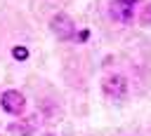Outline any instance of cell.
Returning a JSON list of instances; mask_svg holds the SVG:
<instances>
[{
    "instance_id": "1",
    "label": "cell",
    "mask_w": 151,
    "mask_h": 136,
    "mask_svg": "<svg viewBox=\"0 0 151 136\" xmlns=\"http://www.w3.org/2000/svg\"><path fill=\"white\" fill-rule=\"evenodd\" d=\"M0 103H2V108H5L9 115H21V113H24V106H26V98H24V94H21V91L9 89V91H5V94H2Z\"/></svg>"
},
{
    "instance_id": "6",
    "label": "cell",
    "mask_w": 151,
    "mask_h": 136,
    "mask_svg": "<svg viewBox=\"0 0 151 136\" xmlns=\"http://www.w3.org/2000/svg\"><path fill=\"white\" fill-rule=\"evenodd\" d=\"M142 23H151V5L144 7V14H142Z\"/></svg>"
},
{
    "instance_id": "2",
    "label": "cell",
    "mask_w": 151,
    "mask_h": 136,
    "mask_svg": "<svg viewBox=\"0 0 151 136\" xmlns=\"http://www.w3.org/2000/svg\"><path fill=\"white\" fill-rule=\"evenodd\" d=\"M50 26H52V30H54V35L57 38H61V40H68V38H73V21L66 16V14H57L52 21H50Z\"/></svg>"
},
{
    "instance_id": "3",
    "label": "cell",
    "mask_w": 151,
    "mask_h": 136,
    "mask_svg": "<svg viewBox=\"0 0 151 136\" xmlns=\"http://www.w3.org/2000/svg\"><path fill=\"white\" fill-rule=\"evenodd\" d=\"M109 9H111V16H113V19H118V21H127V19H132L134 2H132V0H113Z\"/></svg>"
},
{
    "instance_id": "5",
    "label": "cell",
    "mask_w": 151,
    "mask_h": 136,
    "mask_svg": "<svg viewBox=\"0 0 151 136\" xmlns=\"http://www.w3.org/2000/svg\"><path fill=\"white\" fill-rule=\"evenodd\" d=\"M12 56H14V59H19V61H24V59H28V49L19 45V47H14V49H12Z\"/></svg>"
},
{
    "instance_id": "7",
    "label": "cell",
    "mask_w": 151,
    "mask_h": 136,
    "mask_svg": "<svg viewBox=\"0 0 151 136\" xmlns=\"http://www.w3.org/2000/svg\"><path fill=\"white\" fill-rule=\"evenodd\" d=\"M47 136H52V134H47Z\"/></svg>"
},
{
    "instance_id": "4",
    "label": "cell",
    "mask_w": 151,
    "mask_h": 136,
    "mask_svg": "<svg viewBox=\"0 0 151 136\" xmlns=\"http://www.w3.org/2000/svg\"><path fill=\"white\" fill-rule=\"evenodd\" d=\"M104 91L109 96H123L125 94V80L120 75H111L104 80Z\"/></svg>"
}]
</instances>
